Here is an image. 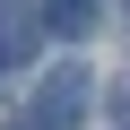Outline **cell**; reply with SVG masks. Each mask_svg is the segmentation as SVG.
Listing matches in <instances>:
<instances>
[{
  "label": "cell",
  "mask_w": 130,
  "mask_h": 130,
  "mask_svg": "<svg viewBox=\"0 0 130 130\" xmlns=\"http://www.w3.org/2000/svg\"><path fill=\"white\" fill-rule=\"evenodd\" d=\"M78 121H87V70L61 61V70L35 87V130H78Z\"/></svg>",
  "instance_id": "1"
},
{
  "label": "cell",
  "mask_w": 130,
  "mask_h": 130,
  "mask_svg": "<svg viewBox=\"0 0 130 130\" xmlns=\"http://www.w3.org/2000/svg\"><path fill=\"white\" fill-rule=\"evenodd\" d=\"M87 18H95L87 0H52V26H61V35H87Z\"/></svg>",
  "instance_id": "2"
},
{
  "label": "cell",
  "mask_w": 130,
  "mask_h": 130,
  "mask_svg": "<svg viewBox=\"0 0 130 130\" xmlns=\"http://www.w3.org/2000/svg\"><path fill=\"white\" fill-rule=\"evenodd\" d=\"M113 121H121V130H130V78H121V87H113Z\"/></svg>",
  "instance_id": "3"
},
{
  "label": "cell",
  "mask_w": 130,
  "mask_h": 130,
  "mask_svg": "<svg viewBox=\"0 0 130 130\" xmlns=\"http://www.w3.org/2000/svg\"><path fill=\"white\" fill-rule=\"evenodd\" d=\"M0 61H9V52H0Z\"/></svg>",
  "instance_id": "4"
}]
</instances>
